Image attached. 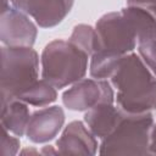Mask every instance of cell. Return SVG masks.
Listing matches in <instances>:
<instances>
[{"label":"cell","instance_id":"obj_1","mask_svg":"<svg viewBox=\"0 0 156 156\" xmlns=\"http://www.w3.org/2000/svg\"><path fill=\"white\" fill-rule=\"evenodd\" d=\"M115 104L127 113L156 110V76L134 51L126 55L110 78Z\"/></svg>","mask_w":156,"mask_h":156},{"label":"cell","instance_id":"obj_2","mask_svg":"<svg viewBox=\"0 0 156 156\" xmlns=\"http://www.w3.org/2000/svg\"><path fill=\"white\" fill-rule=\"evenodd\" d=\"M90 55L73 41L55 39L43 49L41 78L62 89L83 79L88 71Z\"/></svg>","mask_w":156,"mask_h":156},{"label":"cell","instance_id":"obj_3","mask_svg":"<svg viewBox=\"0 0 156 156\" xmlns=\"http://www.w3.org/2000/svg\"><path fill=\"white\" fill-rule=\"evenodd\" d=\"M154 122L152 112H123L112 133L101 139L99 155H150V138Z\"/></svg>","mask_w":156,"mask_h":156},{"label":"cell","instance_id":"obj_4","mask_svg":"<svg viewBox=\"0 0 156 156\" xmlns=\"http://www.w3.org/2000/svg\"><path fill=\"white\" fill-rule=\"evenodd\" d=\"M39 78V55L33 48H1V101L16 98Z\"/></svg>","mask_w":156,"mask_h":156},{"label":"cell","instance_id":"obj_5","mask_svg":"<svg viewBox=\"0 0 156 156\" xmlns=\"http://www.w3.org/2000/svg\"><path fill=\"white\" fill-rule=\"evenodd\" d=\"M95 32L94 52L101 51L123 57L133 52L138 45L136 32L122 10L102 15L95 24Z\"/></svg>","mask_w":156,"mask_h":156},{"label":"cell","instance_id":"obj_6","mask_svg":"<svg viewBox=\"0 0 156 156\" xmlns=\"http://www.w3.org/2000/svg\"><path fill=\"white\" fill-rule=\"evenodd\" d=\"M63 105L72 111H88L102 102H115V90L108 79L83 78L62 94Z\"/></svg>","mask_w":156,"mask_h":156},{"label":"cell","instance_id":"obj_7","mask_svg":"<svg viewBox=\"0 0 156 156\" xmlns=\"http://www.w3.org/2000/svg\"><path fill=\"white\" fill-rule=\"evenodd\" d=\"M38 34L37 24L29 20L28 15L10 6L1 11L0 39L6 46L32 48Z\"/></svg>","mask_w":156,"mask_h":156},{"label":"cell","instance_id":"obj_8","mask_svg":"<svg viewBox=\"0 0 156 156\" xmlns=\"http://www.w3.org/2000/svg\"><path fill=\"white\" fill-rule=\"evenodd\" d=\"M17 10L30 16L41 28L60 24L71 12L74 0H10Z\"/></svg>","mask_w":156,"mask_h":156},{"label":"cell","instance_id":"obj_9","mask_svg":"<svg viewBox=\"0 0 156 156\" xmlns=\"http://www.w3.org/2000/svg\"><path fill=\"white\" fill-rule=\"evenodd\" d=\"M65 124V112L61 106L54 105L43 107L30 115L26 136L35 144L51 141L57 136Z\"/></svg>","mask_w":156,"mask_h":156},{"label":"cell","instance_id":"obj_10","mask_svg":"<svg viewBox=\"0 0 156 156\" xmlns=\"http://www.w3.org/2000/svg\"><path fill=\"white\" fill-rule=\"evenodd\" d=\"M96 136L82 121L69 122L56 140V149L61 155H88L98 152Z\"/></svg>","mask_w":156,"mask_h":156},{"label":"cell","instance_id":"obj_11","mask_svg":"<svg viewBox=\"0 0 156 156\" xmlns=\"http://www.w3.org/2000/svg\"><path fill=\"white\" fill-rule=\"evenodd\" d=\"M123 116V111L115 102H102L85 111L84 123L98 138L104 139L117 127Z\"/></svg>","mask_w":156,"mask_h":156},{"label":"cell","instance_id":"obj_12","mask_svg":"<svg viewBox=\"0 0 156 156\" xmlns=\"http://www.w3.org/2000/svg\"><path fill=\"white\" fill-rule=\"evenodd\" d=\"M30 111L28 104L12 98L1 101V127L17 136H23L30 118Z\"/></svg>","mask_w":156,"mask_h":156},{"label":"cell","instance_id":"obj_13","mask_svg":"<svg viewBox=\"0 0 156 156\" xmlns=\"http://www.w3.org/2000/svg\"><path fill=\"white\" fill-rule=\"evenodd\" d=\"M16 99L22 100L30 106L44 107L56 101L57 91L52 84H50L49 82L41 78L34 82L28 88H26L23 91H21L16 96Z\"/></svg>","mask_w":156,"mask_h":156},{"label":"cell","instance_id":"obj_14","mask_svg":"<svg viewBox=\"0 0 156 156\" xmlns=\"http://www.w3.org/2000/svg\"><path fill=\"white\" fill-rule=\"evenodd\" d=\"M122 11L136 32L138 43L156 35V17L151 11L138 6H127Z\"/></svg>","mask_w":156,"mask_h":156},{"label":"cell","instance_id":"obj_15","mask_svg":"<svg viewBox=\"0 0 156 156\" xmlns=\"http://www.w3.org/2000/svg\"><path fill=\"white\" fill-rule=\"evenodd\" d=\"M69 40L77 44L79 48H82L84 51H87L90 56L95 50L96 45V32L95 28H93L89 24H77L74 26L72 34L69 37Z\"/></svg>","mask_w":156,"mask_h":156},{"label":"cell","instance_id":"obj_16","mask_svg":"<svg viewBox=\"0 0 156 156\" xmlns=\"http://www.w3.org/2000/svg\"><path fill=\"white\" fill-rule=\"evenodd\" d=\"M138 52L146 66L156 76V35L138 43Z\"/></svg>","mask_w":156,"mask_h":156},{"label":"cell","instance_id":"obj_17","mask_svg":"<svg viewBox=\"0 0 156 156\" xmlns=\"http://www.w3.org/2000/svg\"><path fill=\"white\" fill-rule=\"evenodd\" d=\"M2 129V135H1V154L4 156H13L18 152L20 146H21V141L20 138L17 135H11L6 128H1Z\"/></svg>","mask_w":156,"mask_h":156},{"label":"cell","instance_id":"obj_18","mask_svg":"<svg viewBox=\"0 0 156 156\" xmlns=\"http://www.w3.org/2000/svg\"><path fill=\"white\" fill-rule=\"evenodd\" d=\"M127 6H138L151 11H156V0H127Z\"/></svg>","mask_w":156,"mask_h":156},{"label":"cell","instance_id":"obj_19","mask_svg":"<svg viewBox=\"0 0 156 156\" xmlns=\"http://www.w3.org/2000/svg\"><path fill=\"white\" fill-rule=\"evenodd\" d=\"M150 155H156V122H154L152 130H151V138H150Z\"/></svg>","mask_w":156,"mask_h":156},{"label":"cell","instance_id":"obj_20","mask_svg":"<svg viewBox=\"0 0 156 156\" xmlns=\"http://www.w3.org/2000/svg\"><path fill=\"white\" fill-rule=\"evenodd\" d=\"M154 15H155V17H156V11H155V12H154Z\"/></svg>","mask_w":156,"mask_h":156}]
</instances>
